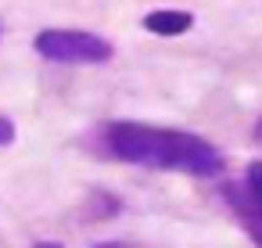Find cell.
<instances>
[{
  "mask_svg": "<svg viewBox=\"0 0 262 248\" xmlns=\"http://www.w3.org/2000/svg\"><path fill=\"white\" fill-rule=\"evenodd\" d=\"M101 148L112 158L165 169V173H187V176H219L226 169L223 151L187 130L169 126H147V122H112L101 133Z\"/></svg>",
  "mask_w": 262,
  "mask_h": 248,
  "instance_id": "1",
  "label": "cell"
},
{
  "mask_svg": "<svg viewBox=\"0 0 262 248\" xmlns=\"http://www.w3.org/2000/svg\"><path fill=\"white\" fill-rule=\"evenodd\" d=\"M36 54L58 65H104L112 61L115 47L97 36V33H83V29H43L33 40Z\"/></svg>",
  "mask_w": 262,
  "mask_h": 248,
  "instance_id": "2",
  "label": "cell"
},
{
  "mask_svg": "<svg viewBox=\"0 0 262 248\" xmlns=\"http://www.w3.org/2000/svg\"><path fill=\"white\" fill-rule=\"evenodd\" d=\"M223 198H226V205L233 209V216L241 219V226L248 230V237L262 248V205L251 198V191H248L241 180H226V183H223Z\"/></svg>",
  "mask_w": 262,
  "mask_h": 248,
  "instance_id": "3",
  "label": "cell"
},
{
  "mask_svg": "<svg viewBox=\"0 0 262 248\" xmlns=\"http://www.w3.org/2000/svg\"><path fill=\"white\" fill-rule=\"evenodd\" d=\"M144 29L155 36H180L187 29H194V15L190 11H151L144 18Z\"/></svg>",
  "mask_w": 262,
  "mask_h": 248,
  "instance_id": "4",
  "label": "cell"
},
{
  "mask_svg": "<svg viewBox=\"0 0 262 248\" xmlns=\"http://www.w3.org/2000/svg\"><path fill=\"white\" fill-rule=\"evenodd\" d=\"M244 187H248V191H251V198L262 205V158L248 166V173H244Z\"/></svg>",
  "mask_w": 262,
  "mask_h": 248,
  "instance_id": "5",
  "label": "cell"
},
{
  "mask_svg": "<svg viewBox=\"0 0 262 248\" xmlns=\"http://www.w3.org/2000/svg\"><path fill=\"white\" fill-rule=\"evenodd\" d=\"M8 144H15V122L8 115H0V148H8Z\"/></svg>",
  "mask_w": 262,
  "mask_h": 248,
  "instance_id": "6",
  "label": "cell"
},
{
  "mask_svg": "<svg viewBox=\"0 0 262 248\" xmlns=\"http://www.w3.org/2000/svg\"><path fill=\"white\" fill-rule=\"evenodd\" d=\"M33 248H65V244H61V241H36Z\"/></svg>",
  "mask_w": 262,
  "mask_h": 248,
  "instance_id": "7",
  "label": "cell"
},
{
  "mask_svg": "<svg viewBox=\"0 0 262 248\" xmlns=\"http://www.w3.org/2000/svg\"><path fill=\"white\" fill-rule=\"evenodd\" d=\"M94 248H129V244H122V241H101V244H94Z\"/></svg>",
  "mask_w": 262,
  "mask_h": 248,
  "instance_id": "8",
  "label": "cell"
},
{
  "mask_svg": "<svg viewBox=\"0 0 262 248\" xmlns=\"http://www.w3.org/2000/svg\"><path fill=\"white\" fill-rule=\"evenodd\" d=\"M255 140L262 144V119H258V126H255Z\"/></svg>",
  "mask_w": 262,
  "mask_h": 248,
  "instance_id": "9",
  "label": "cell"
}]
</instances>
